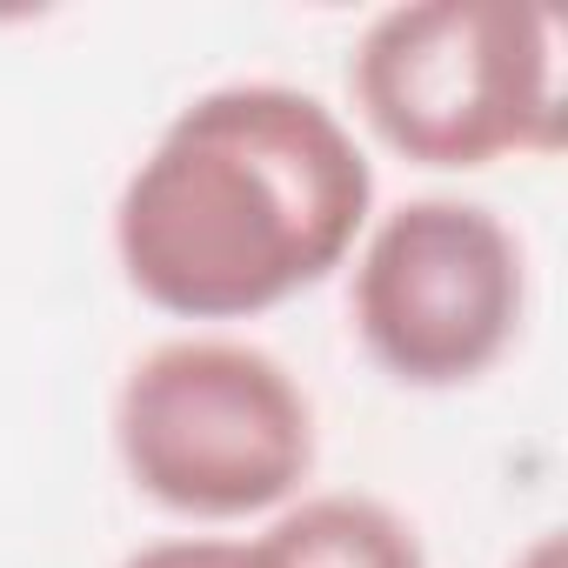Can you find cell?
Here are the masks:
<instances>
[{
  "mask_svg": "<svg viewBox=\"0 0 568 568\" xmlns=\"http://www.w3.org/2000/svg\"><path fill=\"white\" fill-rule=\"evenodd\" d=\"M508 568H568V541H561L555 528H541V535H535V541L508 561Z\"/></svg>",
  "mask_w": 568,
  "mask_h": 568,
  "instance_id": "7",
  "label": "cell"
},
{
  "mask_svg": "<svg viewBox=\"0 0 568 568\" xmlns=\"http://www.w3.org/2000/svg\"><path fill=\"white\" fill-rule=\"evenodd\" d=\"M375 221V168L355 128L288 88L194 94L114 201L128 288L174 322H247L328 281Z\"/></svg>",
  "mask_w": 568,
  "mask_h": 568,
  "instance_id": "1",
  "label": "cell"
},
{
  "mask_svg": "<svg viewBox=\"0 0 568 568\" xmlns=\"http://www.w3.org/2000/svg\"><path fill=\"white\" fill-rule=\"evenodd\" d=\"M348 308L388 382L468 388L515 348L528 308L521 241L481 201H402L362 234Z\"/></svg>",
  "mask_w": 568,
  "mask_h": 568,
  "instance_id": "4",
  "label": "cell"
},
{
  "mask_svg": "<svg viewBox=\"0 0 568 568\" xmlns=\"http://www.w3.org/2000/svg\"><path fill=\"white\" fill-rule=\"evenodd\" d=\"M121 568H254V555H247V541L174 535V541H148V548H134Z\"/></svg>",
  "mask_w": 568,
  "mask_h": 568,
  "instance_id": "6",
  "label": "cell"
},
{
  "mask_svg": "<svg viewBox=\"0 0 568 568\" xmlns=\"http://www.w3.org/2000/svg\"><path fill=\"white\" fill-rule=\"evenodd\" d=\"M368 134L415 168H495L561 148L555 21L515 0H408L368 21L348 61Z\"/></svg>",
  "mask_w": 568,
  "mask_h": 568,
  "instance_id": "2",
  "label": "cell"
},
{
  "mask_svg": "<svg viewBox=\"0 0 568 568\" xmlns=\"http://www.w3.org/2000/svg\"><path fill=\"white\" fill-rule=\"evenodd\" d=\"M254 568H428L422 535L375 495H302L247 541Z\"/></svg>",
  "mask_w": 568,
  "mask_h": 568,
  "instance_id": "5",
  "label": "cell"
},
{
  "mask_svg": "<svg viewBox=\"0 0 568 568\" xmlns=\"http://www.w3.org/2000/svg\"><path fill=\"white\" fill-rule=\"evenodd\" d=\"M128 481L187 521L288 508L315 475V402L267 348L181 335L148 348L114 395Z\"/></svg>",
  "mask_w": 568,
  "mask_h": 568,
  "instance_id": "3",
  "label": "cell"
}]
</instances>
